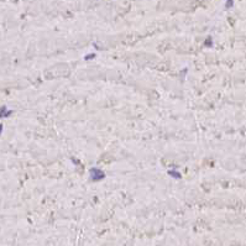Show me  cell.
<instances>
[{
    "instance_id": "obj_1",
    "label": "cell",
    "mask_w": 246,
    "mask_h": 246,
    "mask_svg": "<svg viewBox=\"0 0 246 246\" xmlns=\"http://www.w3.org/2000/svg\"><path fill=\"white\" fill-rule=\"evenodd\" d=\"M1 129H3V126H1V125H0V134H1Z\"/></svg>"
}]
</instances>
